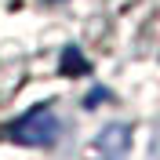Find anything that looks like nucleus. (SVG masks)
<instances>
[{
	"label": "nucleus",
	"mask_w": 160,
	"mask_h": 160,
	"mask_svg": "<svg viewBox=\"0 0 160 160\" xmlns=\"http://www.w3.org/2000/svg\"><path fill=\"white\" fill-rule=\"evenodd\" d=\"M55 131H58V120H55L51 106H37V109H29L15 128H8V135L18 138V142H26V146H51V142H55Z\"/></svg>",
	"instance_id": "obj_1"
},
{
	"label": "nucleus",
	"mask_w": 160,
	"mask_h": 160,
	"mask_svg": "<svg viewBox=\"0 0 160 160\" xmlns=\"http://www.w3.org/2000/svg\"><path fill=\"white\" fill-rule=\"evenodd\" d=\"M128 146H131V128L128 124H109L98 135V142H95V153L102 160H124L128 157Z\"/></svg>",
	"instance_id": "obj_2"
}]
</instances>
